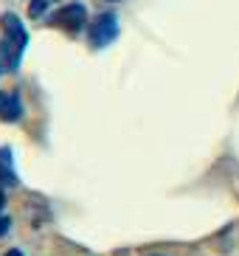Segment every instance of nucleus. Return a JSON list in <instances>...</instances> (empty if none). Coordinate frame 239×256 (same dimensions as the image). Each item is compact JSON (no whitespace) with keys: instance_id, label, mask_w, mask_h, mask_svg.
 I'll return each mask as SVG.
<instances>
[{"instance_id":"obj_1","label":"nucleus","mask_w":239,"mask_h":256,"mask_svg":"<svg viewBox=\"0 0 239 256\" xmlns=\"http://www.w3.org/2000/svg\"><path fill=\"white\" fill-rule=\"evenodd\" d=\"M0 28H3V37H0V62L6 70H17L22 62V54L28 48V31L22 26V20L12 12L0 14Z\"/></svg>"},{"instance_id":"obj_2","label":"nucleus","mask_w":239,"mask_h":256,"mask_svg":"<svg viewBox=\"0 0 239 256\" xmlns=\"http://www.w3.org/2000/svg\"><path fill=\"white\" fill-rule=\"evenodd\" d=\"M118 31H121L118 14L104 12V14L93 17V20H90V26H88V42H90V48H96V51H98V48L112 46V42L118 40Z\"/></svg>"},{"instance_id":"obj_3","label":"nucleus","mask_w":239,"mask_h":256,"mask_svg":"<svg viewBox=\"0 0 239 256\" xmlns=\"http://www.w3.org/2000/svg\"><path fill=\"white\" fill-rule=\"evenodd\" d=\"M51 26L54 28H62L65 34H79L88 26V6H84L82 0H70V3L60 6L51 14Z\"/></svg>"},{"instance_id":"obj_4","label":"nucleus","mask_w":239,"mask_h":256,"mask_svg":"<svg viewBox=\"0 0 239 256\" xmlns=\"http://www.w3.org/2000/svg\"><path fill=\"white\" fill-rule=\"evenodd\" d=\"M26 116V107H22V98L17 90H0V121L6 124H17Z\"/></svg>"},{"instance_id":"obj_5","label":"nucleus","mask_w":239,"mask_h":256,"mask_svg":"<svg viewBox=\"0 0 239 256\" xmlns=\"http://www.w3.org/2000/svg\"><path fill=\"white\" fill-rule=\"evenodd\" d=\"M8 160H12L8 158V150H0V183L3 186H17V174Z\"/></svg>"},{"instance_id":"obj_6","label":"nucleus","mask_w":239,"mask_h":256,"mask_svg":"<svg viewBox=\"0 0 239 256\" xmlns=\"http://www.w3.org/2000/svg\"><path fill=\"white\" fill-rule=\"evenodd\" d=\"M54 3H56V0H31V3H28V17H31V20L45 17V12H48Z\"/></svg>"},{"instance_id":"obj_7","label":"nucleus","mask_w":239,"mask_h":256,"mask_svg":"<svg viewBox=\"0 0 239 256\" xmlns=\"http://www.w3.org/2000/svg\"><path fill=\"white\" fill-rule=\"evenodd\" d=\"M8 228H12V220H8V217H3V214H0V236H3V234H6Z\"/></svg>"},{"instance_id":"obj_8","label":"nucleus","mask_w":239,"mask_h":256,"mask_svg":"<svg viewBox=\"0 0 239 256\" xmlns=\"http://www.w3.org/2000/svg\"><path fill=\"white\" fill-rule=\"evenodd\" d=\"M6 256H22V250H17V248H12V250H8V254Z\"/></svg>"},{"instance_id":"obj_9","label":"nucleus","mask_w":239,"mask_h":256,"mask_svg":"<svg viewBox=\"0 0 239 256\" xmlns=\"http://www.w3.org/2000/svg\"><path fill=\"white\" fill-rule=\"evenodd\" d=\"M0 208H3V194H0Z\"/></svg>"},{"instance_id":"obj_10","label":"nucleus","mask_w":239,"mask_h":256,"mask_svg":"<svg viewBox=\"0 0 239 256\" xmlns=\"http://www.w3.org/2000/svg\"><path fill=\"white\" fill-rule=\"evenodd\" d=\"M0 74H3V62H0Z\"/></svg>"}]
</instances>
